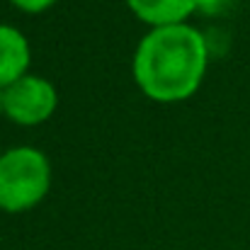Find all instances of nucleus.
<instances>
[{"instance_id": "1", "label": "nucleus", "mask_w": 250, "mask_h": 250, "mask_svg": "<svg viewBox=\"0 0 250 250\" xmlns=\"http://www.w3.org/2000/svg\"><path fill=\"white\" fill-rule=\"evenodd\" d=\"M209 49L204 34L189 24L151 29L134 51V81L156 102L192 97L207 73Z\"/></svg>"}, {"instance_id": "2", "label": "nucleus", "mask_w": 250, "mask_h": 250, "mask_svg": "<svg viewBox=\"0 0 250 250\" xmlns=\"http://www.w3.org/2000/svg\"><path fill=\"white\" fill-rule=\"evenodd\" d=\"M51 187L49 158L32 146H17L0 156V209L17 214L37 207Z\"/></svg>"}, {"instance_id": "3", "label": "nucleus", "mask_w": 250, "mask_h": 250, "mask_svg": "<svg viewBox=\"0 0 250 250\" xmlns=\"http://www.w3.org/2000/svg\"><path fill=\"white\" fill-rule=\"evenodd\" d=\"M59 95L56 87L46 78L24 76L10 87H5V114L10 122L20 126H37L44 124L56 109Z\"/></svg>"}, {"instance_id": "4", "label": "nucleus", "mask_w": 250, "mask_h": 250, "mask_svg": "<svg viewBox=\"0 0 250 250\" xmlns=\"http://www.w3.org/2000/svg\"><path fill=\"white\" fill-rule=\"evenodd\" d=\"M29 61L32 54L27 37L10 24H0V87L5 90L24 78Z\"/></svg>"}, {"instance_id": "5", "label": "nucleus", "mask_w": 250, "mask_h": 250, "mask_svg": "<svg viewBox=\"0 0 250 250\" xmlns=\"http://www.w3.org/2000/svg\"><path fill=\"white\" fill-rule=\"evenodd\" d=\"M131 12L156 27H172V24H185V20L197 10V0H126Z\"/></svg>"}, {"instance_id": "6", "label": "nucleus", "mask_w": 250, "mask_h": 250, "mask_svg": "<svg viewBox=\"0 0 250 250\" xmlns=\"http://www.w3.org/2000/svg\"><path fill=\"white\" fill-rule=\"evenodd\" d=\"M15 7H20L22 12H32V15H37V12H44V10H49L56 0H10Z\"/></svg>"}, {"instance_id": "7", "label": "nucleus", "mask_w": 250, "mask_h": 250, "mask_svg": "<svg viewBox=\"0 0 250 250\" xmlns=\"http://www.w3.org/2000/svg\"><path fill=\"white\" fill-rule=\"evenodd\" d=\"M224 0H197V10H204V12H216L221 7Z\"/></svg>"}, {"instance_id": "8", "label": "nucleus", "mask_w": 250, "mask_h": 250, "mask_svg": "<svg viewBox=\"0 0 250 250\" xmlns=\"http://www.w3.org/2000/svg\"><path fill=\"white\" fill-rule=\"evenodd\" d=\"M0 112H5V90L0 87Z\"/></svg>"}]
</instances>
